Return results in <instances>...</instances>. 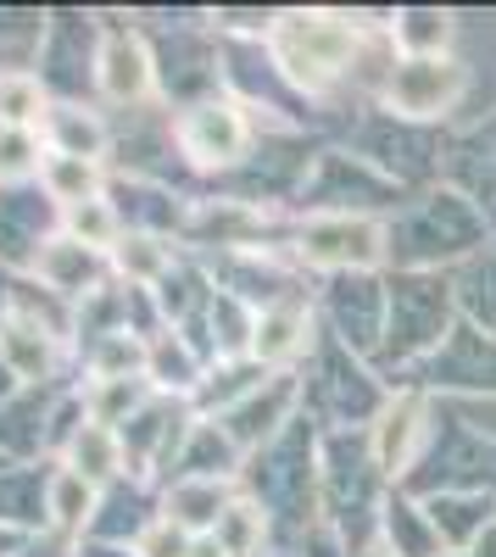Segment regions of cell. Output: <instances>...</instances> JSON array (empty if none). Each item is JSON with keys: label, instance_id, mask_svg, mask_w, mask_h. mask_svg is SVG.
<instances>
[{"label": "cell", "instance_id": "60d3db41", "mask_svg": "<svg viewBox=\"0 0 496 557\" xmlns=\"http://www.w3.org/2000/svg\"><path fill=\"white\" fill-rule=\"evenodd\" d=\"M78 557H140V552L117 546V541H78Z\"/></svg>", "mask_w": 496, "mask_h": 557}, {"label": "cell", "instance_id": "f6af8a7d", "mask_svg": "<svg viewBox=\"0 0 496 557\" xmlns=\"http://www.w3.org/2000/svg\"><path fill=\"white\" fill-rule=\"evenodd\" d=\"M469 557H496V530H491V535H485V541H480V546H474Z\"/></svg>", "mask_w": 496, "mask_h": 557}, {"label": "cell", "instance_id": "f546056e", "mask_svg": "<svg viewBox=\"0 0 496 557\" xmlns=\"http://www.w3.org/2000/svg\"><path fill=\"white\" fill-rule=\"evenodd\" d=\"M380 546L396 552V557H446L424 502L408 496V491H390L385 496V513H380Z\"/></svg>", "mask_w": 496, "mask_h": 557}, {"label": "cell", "instance_id": "4316f807", "mask_svg": "<svg viewBox=\"0 0 496 557\" xmlns=\"http://www.w3.org/2000/svg\"><path fill=\"white\" fill-rule=\"evenodd\" d=\"M96 513H101V491L67 474L62 462H51V480H45V530L62 541H84Z\"/></svg>", "mask_w": 496, "mask_h": 557}, {"label": "cell", "instance_id": "5b68a950", "mask_svg": "<svg viewBox=\"0 0 496 557\" xmlns=\"http://www.w3.org/2000/svg\"><path fill=\"white\" fill-rule=\"evenodd\" d=\"M390 380L380 374L374 362L351 357L340 341L319 335L307 368H301V412L319 424L324 435H340V430H369L380 407L390 401Z\"/></svg>", "mask_w": 496, "mask_h": 557}, {"label": "cell", "instance_id": "277c9868", "mask_svg": "<svg viewBox=\"0 0 496 557\" xmlns=\"http://www.w3.org/2000/svg\"><path fill=\"white\" fill-rule=\"evenodd\" d=\"M458 290L452 273H390V318H385V351L380 374L390 385L413 380L419 368L446 346V335L458 330Z\"/></svg>", "mask_w": 496, "mask_h": 557}, {"label": "cell", "instance_id": "83f0119b", "mask_svg": "<svg viewBox=\"0 0 496 557\" xmlns=\"http://www.w3.org/2000/svg\"><path fill=\"white\" fill-rule=\"evenodd\" d=\"M212 541H218V552H223V557H280L285 530H280V524L268 519L262 507L240 491L230 507H223V519H218Z\"/></svg>", "mask_w": 496, "mask_h": 557}, {"label": "cell", "instance_id": "7a4b0ae2", "mask_svg": "<svg viewBox=\"0 0 496 557\" xmlns=\"http://www.w3.org/2000/svg\"><path fill=\"white\" fill-rule=\"evenodd\" d=\"M496 246V223L458 184H424L390 218V273H452Z\"/></svg>", "mask_w": 496, "mask_h": 557}, {"label": "cell", "instance_id": "d4e9b609", "mask_svg": "<svg viewBox=\"0 0 496 557\" xmlns=\"http://www.w3.org/2000/svg\"><path fill=\"white\" fill-rule=\"evenodd\" d=\"M240 496L235 480H168L162 485V519L178 524L185 535H212L223 507Z\"/></svg>", "mask_w": 496, "mask_h": 557}, {"label": "cell", "instance_id": "d590c367", "mask_svg": "<svg viewBox=\"0 0 496 557\" xmlns=\"http://www.w3.org/2000/svg\"><path fill=\"white\" fill-rule=\"evenodd\" d=\"M452 290H458L463 323L496 335V246H485L480 257H469L463 268H452Z\"/></svg>", "mask_w": 496, "mask_h": 557}, {"label": "cell", "instance_id": "8992f818", "mask_svg": "<svg viewBox=\"0 0 496 557\" xmlns=\"http://www.w3.org/2000/svg\"><path fill=\"white\" fill-rule=\"evenodd\" d=\"M413 190H401L390 173H380L369 157H357L351 146H319L312 168L301 178L296 218H319V212H346V218H396L408 207Z\"/></svg>", "mask_w": 496, "mask_h": 557}, {"label": "cell", "instance_id": "3957f363", "mask_svg": "<svg viewBox=\"0 0 496 557\" xmlns=\"http://www.w3.org/2000/svg\"><path fill=\"white\" fill-rule=\"evenodd\" d=\"M319 457H324V430L301 412L280 441H268L257 457H246V469H240V491L290 541H301L312 524H319Z\"/></svg>", "mask_w": 496, "mask_h": 557}, {"label": "cell", "instance_id": "1f68e13d", "mask_svg": "<svg viewBox=\"0 0 496 557\" xmlns=\"http://www.w3.org/2000/svg\"><path fill=\"white\" fill-rule=\"evenodd\" d=\"M274 374L268 368H257L251 357H235V362H212L207 368V380H201V391L190 396V407L201 412V418H223L230 407H240L257 385H268Z\"/></svg>", "mask_w": 496, "mask_h": 557}, {"label": "cell", "instance_id": "484cf974", "mask_svg": "<svg viewBox=\"0 0 496 557\" xmlns=\"http://www.w3.org/2000/svg\"><path fill=\"white\" fill-rule=\"evenodd\" d=\"M396 57H458V12L446 7H396L385 12Z\"/></svg>", "mask_w": 496, "mask_h": 557}, {"label": "cell", "instance_id": "8d00e7d4", "mask_svg": "<svg viewBox=\"0 0 496 557\" xmlns=\"http://www.w3.org/2000/svg\"><path fill=\"white\" fill-rule=\"evenodd\" d=\"M62 235H73L78 246H89V251H117V240L128 235L123 228V218H117V207H112V196H101V201H84V207H67L62 212Z\"/></svg>", "mask_w": 496, "mask_h": 557}, {"label": "cell", "instance_id": "7402d4cb", "mask_svg": "<svg viewBox=\"0 0 496 557\" xmlns=\"http://www.w3.org/2000/svg\"><path fill=\"white\" fill-rule=\"evenodd\" d=\"M57 462H62L67 474H78L84 485H96V491H112V485L128 480V462H123V441H117V430L89 424V418L67 435V446L57 451Z\"/></svg>", "mask_w": 496, "mask_h": 557}, {"label": "cell", "instance_id": "603a6c76", "mask_svg": "<svg viewBox=\"0 0 496 557\" xmlns=\"http://www.w3.org/2000/svg\"><path fill=\"white\" fill-rule=\"evenodd\" d=\"M207 357L178 335V330H157L151 341H146V380H151V391L157 396H178V401H190L196 391H201V380H207Z\"/></svg>", "mask_w": 496, "mask_h": 557}, {"label": "cell", "instance_id": "ffe728a7", "mask_svg": "<svg viewBox=\"0 0 496 557\" xmlns=\"http://www.w3.org/2000/svg\"><path fill=\"white\" fill-rule=\"evenodd\" d=\"M419 502H424L446 557H469L496 530V491H435V496H419Z\"/></svg>", "mask_w": 496, "mask_h": 557}, {"label": "cell", "instance_id": "4fadbf2b", "mask_svg": "<svg viewBox=\"0 0 496 557\" xmlns=\"http://www.w3.org/2000/svg\"><path fill=\"white\" fill-rule=\"evenodd\" d=\"M196 418H201V412H196L190 401H178V396H151V401L117 430L123 462H128V480L168 485L173 462H178V446H185V435H190Z\"/></svg>", "mask_w": 496, "mask_h": 557}, {"label": "cell", "instance_id": "ba28073f", "mask_svg": "<svg viewBox=\"0 0 496 557\" xmlns=\"http://www.w3.org/2000/svg\"><path fill=\"white\" fill-rule=\"evenodd\" d=\"M168 134H173L178 162L201 178H218V184L230 173H240L246 157L257 151V139H262L257 117L235 96H207L185 112H168Z\"/></svg>", "mask_w": 496, "mask_h": 557}, {"label": "cell", "instance_id": "e0dca14e", "mask_svg": "<svg viewBox=\"0 0 496 557\" xmlns=\"http://www.w3.org/2000/svg\"><path fill=\"white\" fill-rule=\"evenodd\" d=\"M73 362V341L45 330L39 318L12 312L7 330H0V368L23 385V391H51L62 385V368Z\"/></svg>", "mask_w": 496, "mask_h": 557}, {"label": "cell", "instance_id": "cb8c5ba5", "mask_svg": "<svg viewBox=\"0 0 496 557\" xmlns=\"http://www.w3.org/2000/svg\"><path fill=\"white\" fill-rule=\"evenodd\" d=\"M240 469H246V451L223 435L218 418H196L168 480H235L240 485Z\"/></svg>", "mask_w": 496, "mask_h": 557}, {"label": "cell", "instance_id": "9c48e42d", "mask_svg": "<svg viewBox=\"0 0 496 557\" xmlns=\"http://www.w3.org/2000/svg\"><path fill=\"white\" fill-rule=\"evenodd\" d=\"M469 89H474V73L463 57H396L380 89V112L413 128H441L469 101Z\"/></svg>", "mask_w": 496, "mask_h": 557}, {"label": "cell", "instance_id": "f1b7e54d", "mask_svg": "<svg viewBox=\"0 0 496 557\" xmlns=\"http://www.w3.org/2000/svg\"><path fill=\"white\" fill-rule=\"evenodd\" d=\"M178 257H185V246L168 240V235H123L117 251H112V278L128 290H157L162 278L178 268Z\"/></svg>", "mask_w": 496, "mask_h": 557}, {"label": "cell", "instance_id": "e575fe53", "mask_svg": "<svg viewBox=\"0 0 496 557\" xmlns=\"http://www.w3.org/2000/svg\"><path fill=\"white\" fill-rule=\"evenodd\" d=\"M84 380H146V335L134 330H117V335H101L73 351Z\"/></svg>", "mask_w": 496, "mask_h": 557}, {"label": "cell", "instance_id": "9a60e30c", "mask_svg": "<svg viewBox=\"0 0 496 557\" xmlns=\"http://www.w3.org/2000/svg\"><path fill=\"white\" fill-rule=\"evenodd\" d=\"M324 323H319V307L312 296H290V301H274L257 312V330H251V362L268 368V374H301L312 346H319Z\"/></svg>", "mask_w": 496, "mask_h": 557}, {"label": "cell", "instance_id": "6da1fadb", "mask_svg": "<svg viewBox=\"0 0 496 557\" xmlns=\"http://www.w3.org/2000/svg\"><path fill=\"white\" fill-rule=\"evenodd\" d=\"M380 23H369L363 12H340V7H285L274 12L268 28V57L280 62L285 84L307 107H330L335 96L351 89L357 57Z\"/></svg>", "mask_w": 496, "mask_h": 557}, {"label": "cell", "instance_id": "4dcf8cb0", "mask_svg": "<svg viewBox=\"0 0 496 557\" xmlns=\"http://www.w3.org/2000/svg\"><path fill=\"white\" fill-rule=\"evenodd\" d=\"M112 184V168L101 162H78V157H51L45 151V168H39V190L57 201V212L67 207H84V201H101Z\"/></svg>", "mask_w": 496, "mask_h": 557}, {"label": "cell", "instance_id": "ac0fdd59", "mask_svg": "<svg viewBox=\"0 0 496 557\" xmlns=\"http://www.w3.org/2000/svg\"><path fill=\"white\" fill-rule=\"evenodd\" d=\"M301 418V374H274L268 385H257L240 407H230L218 418L223 435H230L246 457H257L268 441H280Z\"/></svg>", "mask_w": 496, "mask_h": 557}, {"label": "cell", "instance_id": "f35d334b", "mask_svg": "<svg viewBox=\"0 0 496 557\" xmlns=\"http://www.w3.org/2000/svg\"><path fill=\"white\" fill-rule=\"evenodd\" d=\"M190 541H196V535H185L178 524L157 519L140 541H134V552H140V557H190Z\"/></svg>", "mask_w": 496, "mask_h": 557}, {"label": "cell", "instance_id": "74e56055", "mask_svg": "<svg viewBox=\"0 0 496 557\" xmlns=\"http://www.w3.org/2000/svg\"><path fill=\"white\" fill-rule=\"evenodd\" d=\"M45 168V139L23 128H0V190L7 184H39Z\"/></svg>", "mask_w": 496, "mask_h": 557}, {"label": "cell", "instance_id": "d6986e66", "mask_svg": "<svg viewBox=\"0 0 496 557\" xmlns=\"http://www.w3.org/2000/svg\"><path fill=\"white\" fill-rule=\"evenodd\" d=\"M23 278H34V285H45L51 296H62L67 307H78V301L96 296L101 285H112V257L78 246L73 235H62V228H57V235L39 246V257H34V268H28Z\"/></svg>", "mask_w": 496, "mask_h": 557}, {"label": "cell", "instance_id": "7bdbcfd3", "mask_svg": "<svg viewBox=\"0 0 496 557\" xmlns=\"http://www.w3.org/2000/svg\"><path fill=\"white\" fill-rule=\"evenodd\" d=\"M12 318V273H0V330H7Z\"/></svg>", "mask_w": 496, "mask_h": 557}, {"label": "cell", "instance_id": "52a82bcc", "mask_svg": "<svg viewBox=\"0 0 496 557\" xmlns=\"http://www.w3.org/2000/svg\"><path fill=\"white\" fill-rule=\"evenodd\" d=\"M290 257L307 278L390 273V218H346V212L296 218L290 223Z\"/></svg>", "mask_w": 496, "mask_h": 557}, {"label": "cell", "instance_id": "ee69618b", "mask_svg": "<svg viewBox=\"0 0 496 557\" xmlns=\"http://www.w3.org/2000/svg\"><path fill=\"white\" fill-rule=\"evenodd\" d=\"M190 557H223V552H218L212 535H196V541H190Z\"/></svg>", "mask_w": 496, "mask_h": 557}, {"label": "cell", "instance_id": "836d02e7", "mask_svg": "<svg viewBox=\"0 0 496 557\" xmlns=\"http://www.w3.org/2000/svg\"><path fill=\"white\" fill-rule=\"evenodd\" d=\"M73 391H78V401H84L89 424H107V430H123L128 418L157 396L151 380H78Z\"/></svg>", "mask_w": 496, "mask_h": 557}, {"label": "cell", "instance_id": "8fae6325", "mask_svg": "<svg viewBox=\"0 0 496 557\" xmlns=\"http://www.w3.org/2000/svg\"><path fill=\"white\" fill-rule=\"evenodd\" d=\"M101 45H96V101L117 112H140L162 101V78H157V45L146 28H134L112 12H101Z\"/></svg>", "mask_w": 496, "mask_h": 557}, {"label": "cell", "instance_id": "b9f144b4", "mask_svg": "<svg viewBox=\"0 0 496 557\" xmlns=\"http://www.w3.org/2000/svg\"><path fill=\"white\" fill-rule=\"evenodd\" d=\"M28 535H39V530H17V524H0V557H17V552L28 546Z\"/></svg>", "mask_w": 496, "mask_h": 557}, {"label": "cell", "instance_id": "30bf717a", "mask_svg": "<svg viewBox=\"0 0 496 557\" xmlns=\"http://www.w3.org/2000/svg\"><path fill=\"white\" fill-rule=\"evenodd\" d=\"M319 323L324 335L340 341L351 357L380 362L385 351V318H390V273H340V278H319Z\"/></svg>", "mask_w": 496, "mask_h": 557}, {"label": "cell", "instance_id": "d6a6232c", "mask_svg": "<svg viewBox=\"0 0 496 557\" xmlns=\"http://www.w3.org/2000/svg\"><path fill=\"white\" fill-rule=\"evenodd\" d=\"M51 107H57V96L45 89V78L34 67H0V128L39 134Z\"/></svg>", "mask_w": 496, "mask_h": 557}, {"label": "cell", "instance_id": "5bb4252c", "mask_svg": "<svg viewBox=\"0 0 496 557\" xmlns=\"http://www.w3.org/2000/svg\"><path fill=\"white\" fill-rule=\"evenodd\" d=\"M401 385H419L435 401H474V396H496V335L474 330V323L458 318V330L446 335V346L419 368L413 380Z\"/></svg>", "mask_w": 496, "mask_h": 557}, {"label": "cell", "instance_id": "7c38bea8", "mask_svg": "<svg viewBox=\"0 0 496 557\" xmlns=\"http://www.w3.org/2000/svg\"><path fill=\"white\" fill-rule=\"evenodd\" d=\"M435 418H441V401L419 385H396L390 401L380 407V418L369 424V451L380 462V474L401 491L408 485V474L419 469V457L435 435Z\"/></svg>", "mask_w": 496, "mask_h": 557}, {"label": "cell", "instance_id": "ab89813d", "mask_svg": "<svg viewBox=\"0 0 496 557\" xmlns=\"http://www.w3.org/2000/svg\"><path fill=\"white\" fill-rule=\"evenodd\" d=\"M17 557H78V541H62L51 530H39V535H28V546Z\"/></svg>", "mask_w": 496, "mask_h": 557}, {"label": "cell", "instance_id": "bcb514c9", "mask_svg": "<svg viewBox=\"0 0 496 557\" xmlns=\"http://www.w3.org/2000/svg\"><path fill=\"white\" fill-rule=\"evenodd\" d=\"M363 557H396V552H385V546H380V541H374V546H369V552H363Z\"/></svg>", "mask_w": 496, "mask_h": 557}, {"label": "cell", "instance_id": "44dd1931", "mask_svg": "<svg viewBox=\"0 0 496 557\" xmlns=\"http://www.w3.org/2000/svg\"><path fill=\"white\" fill-rule=\"evenodd\" d=\"M39 139H45L51 157H78V162H101L107 168V157L117 146V128L89 101H57L51 117L39 123Z\"/></svg>", "mask_w": 496, "mask_h": 557}, {"label": "cell", "instance_id": "2e32d148", "mask_svg": "<svg viewBox=\"0 0 496 557\" xmlns=\"http://www.w3.org/2000/svg\"><path fill=\"white\" fill-rule=\"evenodd\" d=\"M57 228H62V212L39 184H7L0 190V273L23 278Z\"/></svg>", "mask_w": 496, "mask_h": 557}]
</instances>
